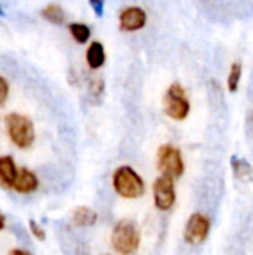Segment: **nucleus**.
<instances>
[{
	"instance_id": "obj_1",
	"label": "nucleus",
	"mask_w": 253,
	"mask_h": 255,
	"mask_svg": "<svg viewBox=\"0 0 253 255\" xmlns=\"http://www.w3.org/2000/svg\"><path fill=\"white\" fill-rule=\"evenodd\" d=\"M112 185L124 199H139L145 194V182L142 176L130 166H121L115 170Z\"/></svg>"
},
{
	"instance_id": "obj_2",
	"label": "nucleus",
	"mask_w": 253,
	"mask_h": 255,
	"mask_svg": "<svg viewBox=\"0 0 253 255\" xmlns=\"http://www.w3.org/2000/svg\"><path fill=\"white\" fill-rule=\"evenodd\" d=\"M113 250L121 255L134 254L140 247V233L137 226L130 220L119 221L110 238Z\"/></svg>"
},
{
	"instance_id": "obj_3",
	"label": "nucleus",
	"mask_w": 253,
	"mask_h": 255,
	"mask_svg": "<svg viewBox=\"0 0 253 255\" xmlns=\"http://www.w3.org/2000/svg\"><path fill=\"white\" fill-rule=\"evenodd\" d=\"M163 106H164L166 115L176 121L185 120L191 111V103L186 97V91L177 82H173L167 88L164 99H163Z\"/></svg>"
},
{
	"instance_id": "obj_4",
	"label": "nucleus",
	"mask_w": 253,
	"mask_h": 255,
	"mask_svg": "<svg viewBox=\"0 0 253 255\" xmlns=\"http://www.w3.org/2000/svg\"><path fill=\"white\" fill-rule=\"evenodd\" d=\"M6 128L10 140L18 148H28L34 140V126L25 115L9 114L6 117Z\"/></svg>"
},
{
	"instance_id": "obj_5",
	"label": "nucleus",
	"mask_w": 253,
	"mask_h": 255,
	"mask_svg": "<svg viewBox=\"0 0 253 255\" xmlns=\"http://www.w3.org/2000/svg\"><path fill=\"white\" fill-rule=\"evenodd\" d=\"M157 166L164 176L180 178L185 172V163L182 158V152L174 145H163L157 154Z\"/></svg>"
},
{
	"instance_id": "obj_6",
	"label": "nucleus",
	"mask_w": 253,
	"mask_h": 255,
	"mask_svg": "<svg viewBox=\"0 0 253 255\" xmlns=\"http://www.w3.org/2000/svg\"><path fill=\"white\" fill-rule=\"evenodd\" d=\"M209 232H210L209 217L201 212H195L189 217V220L185 226L183 238H185L186 244H189V245H200L207 239Z\"/></svg>"
},
{
	"instance_id": "obj_7",
	"label": "nucleus",
	"mask_w": 253,
	"mask_h": 255,
	"mask_svg": "<svg viewBox=\"0 0 253 255\" xmlns=\"http://www.w3.org/2000/svg\"><path fill=\"white\" fill-rule=\"evenodd\" d=\"M152 191H154V203L160 211H169L173 208V205L176 202V191H174L173 178L161 175L154 182Z\"/></svg>"
},
{
	"instance_id": "obj_8",
	"label": "nucleus",
	"mask_w": 253,
	"mask_h": 255,
	"mask_svg": "<svg viewBox=\"0 0 253 255\" xmlns=\"http://www.w3.org/2000/svg\"><path fill=\"white\" fill-rule=\"evenodd\" d=\"M146 21H148V15L139 6L125 7L119 13V28L124 30V31H137V30H142L146 25Z\"/></svg>"
},
{
	"instance_id": "obj_9",
	"label": "nucleus",
	"mask_w": 253,
	"mask_h": 255,
	"mask_svg": "<svg viewBox=\"0 0 253 255\" xmlns=\"http://www.w3.org/2000/svg\"><path fill=\"white\" fill-rule=\"evenodd\" d=\"M37 187H39V179L31 170H28L25 167L18 170V176L13 184V190L16 193L28 194V193H33Z\"/></svg>"
},
{
	"instance_id": "obj_10",
	"label": "nucleus",
	"mask_w": 253,
	"mask_h": 255,
	"mask_svg": "<svg viewBox=\"0 0 253 255\" xmlns=\"http://www.w3.org/2000/svg\"><path fill=\"white\" fill-rule=\"evenodd\" d=\"M18 176V169L13 163V158L9 155L0 157V185L4 188H13V184Z\"/></svg>"
},
{
	"instance_id": "obj_11",
	"label": "nucleus",
	"mask_w": 253,
	"mask_h": 255,
	"mask_svg": "<svg viewBox=\"0 0 253 255\" xmlns=\"http://www.w3.org/2000/svg\"><path fill=\"white\" fill-rule=\"evenodd\" d=\"M97 220H98L97 212L92 211L91 208H85V206L76 208L72 215V223L76 227H91L97 223Z\"/></svg>"
},
{
	"instance_id": "obj_12",
	"label": "nucleus",
	"mask_w": 253,
	"mask_h": 255,
	"mask_svg": "<svg viewBox=\"0 0 253 255\" xmlns=\"http://www.w3.org/2000/svg\"><path fill=\"white\" fill-rule=\"evenodd\" d=\"M106 61L104 46L100 42H92L86 49V63L91 69H100Z\"/></svg>"
},
{
	"instance_id": "obj_13",
	"label": "nucleus",
	"mask_w": 253,
	"mask_h": 255,
	"mask_svg": "<svg viewBox=\"0 0 253 255\" xmlns=\"http://www.w3.org/2000/svg\"><path fill=\"white\" fill-rule=\"evenodd\" d=\"M42 16H43L45 19H48L49 22H52V24H61V22H64V19H66L64 9H63L60 4H57V3L48 4V6L42 10Z\"/></svg>"
},
{
	"instance_id": "obj_14",
	"label": "nucleus",
	"mask_w": 253,
	"mask_h": 255,
	"mask_svg": "<svg viewBox=\"0 0 253 255\" xmlns=\"http://www.w3.org/2000/svg\"><path fill=\"white\" fill-rule=\"evenodd\" d=\"M242 72H243V67H242V63L239 61H234L231 64V69H230V73H228V79H227V87L231 93H236L240 87V79H242Z\"/></svg>"
},
{
	"instance_id": "obj_15",
	"label": "nucleus",
	"mask_w": 253,
	"mask_h": 255,
	"mask_svg": "<svg viewBox=\"0 0 253 255\" xmlns=\"http://www.w3.org/2000/svg\"><path fill=\"white\" fill-rule=\"evenodd\" d=\"M69 30H70V34L73 36V39L78 42V43H85L89 36H91V30L86 24H82V22H73L69 25Z\"/></svg>"
},
{
	"instance_id": "obj_16",
	"label": "nucleus",
	"mask_w": 253,
	"mask_h": 255,
	"mask_svg": "<svg viewBox=\"0 0 253 255\" xmlns=\"http://www.w3.org/2000/svg\"><path fill=\"white\" fill-rule=\"evenodd\" d=\"M233 169L239 179H248L252 175V167L248 161L240 158H233Z\"/></svg>"
},
{
	"instance_id": "obj_17",
	"label": "nucleus",
	"mask_w": 253,
	"mask_h": 255,
	"mask_svg": "<svg viewBox=\"0 0 253 255\" xmlns=\"http://www.w3.org/2000/svg\"><path fill=\"white\" fill-rule=\"evenodd\" d=\"M28 227H30V232H31V235L37 239V241H45V238H46V235H45V230H43V227H40L36 221H30L28 223Z\"/></svg>"
},
{
	"instance_id": "obj_18",
	"label": "nucleus",
	"mask_w": 253,
	"mask_h": 255,
	"mask_svg": "<svg viewBox=\"0 0 253 255\" xmlns=\"http://www.w3.org/2000/svg\"><path fill=\"white\" fill-rule=\"evenodd\" d=\"M7 94H9V85L6 82V79L0 76V105H3L6 102Z\"/></svg>"
},
{
	"instance_id": "obj_19",
	"label": "nucleus",
	"mask_w": 253,
	"mask_h": 255,
	"mask_svg": "<svg viewBox=\"0 0 253 255\" xmlns=\"http://www.w3.org/2000/svg\"><path fill=\"white\" fill-rule=\"evenodd\" d=\"M89 6L94 9L95 15H98V16L103 15V7H104V3H103V1H95V0H92V1H89Z\"/></svg>"
},
{
	"instance_id": "obj_20",
	"label": "nucleus",
	"mask_w": 253,
	"mask_h": 255,
	"mask_svg": "<svg viewBox=\"0 0 253 255\" xmlns=\"http://www.w3.org/2000/svg\"><path fill=\"white\" fill-rule=\"evenodd\" d=\"M9 255H33L31 253L25 251V250H12Z\"/></svg>"
},
{
	"instance_id": "obj_21",
	"label": "nucleus",
	"mask_w": 253,
	"mask_h": 255,
	"mask_svg": "<svg viewBox=\"0 0 253 255\" xmlns=\"http://www.w3.org/2000/svg\"><path fill=\"white\" fill-rule=\"evenodd\" d=\"M3 227H4V217H3V214L0 212V230H3Z\"/></svg>"
},
{
	"instance_id": "obj_22",
	"label": "nucleus",
	"mask_w": 253,
	"mask_h": 255,
	"mask_svg": "<svg viewBox=\"0 0 253 255\" xmlns=\"http://www.w3.org/2000/svg\"><path fill=\"white\" fill-rule=\"evenodd\" d=\"M4 15V12H3V9H1V6H0V16H3Z\"/></svg>"
}]
</instances>
